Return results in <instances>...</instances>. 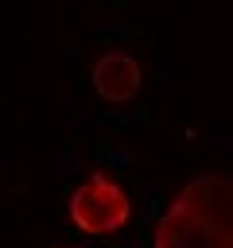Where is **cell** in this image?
<instances>
[{"instance_id": "6da1fadb", "label": "cell", "mask_w": 233, "mask_h": 248, "mask_svg": "<svg viewBox=\"0 0 233 248\" xmlns=\"http://www.w3.org/2000/svg\"><path fill=\"white\" fill-rule=\"evenodd\" d=\"M155 248H233V174L190 178L163 209Z\"/></svg>"}, {"instance_id": "7a4b0ae2", "label": "cell", "mask_w": 233, "mask_h": 248, "mask_svg": "<svg viewBox=\"0 0 233 248\" xmlns=\"http://www.w3.org/2000/svg\"><path fill=\"white\" fill-rule=\"evenodd\" d=\"M132 213V202L128 194L116 186V178H109L105 170H93L82 178V186L74 190L70 198V221L85 232H113L128 221Z\"/></svg>"}, {"instance_id": "3957f363", "label": "cell", "mask_w": 233, "mask_h": 248, "mask_svg": "<svg viewBox=\"0 0 233 248\" xmlns=\"http://www.w3.org/2000/svg\"><path fill=\"white\" fill-rule=\"evenodd\" d=\"M140 81H144L140 62L132 54H124V50H109L93 66V89L105 101H132L140 93Z\"/></svg>"}]
</instances>
